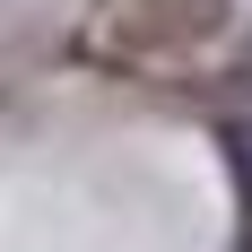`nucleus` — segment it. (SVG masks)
<instances>
[{
    "label": "nucleus",
    "instance_id": "f257e3e1",
    "mask_svg": "<svg viewBox=\"0 0 252 252\" xmlns=\"http://www.w3.org/2000/svg\"><path fill=\"white\" fill-rule=\"evenodd\" d=\"M218 18H226V0H130L122 35L130 44H200Z\"/></svg>",
    "mask_w": 252,
    "mask_h": 252
}]
</instances>
